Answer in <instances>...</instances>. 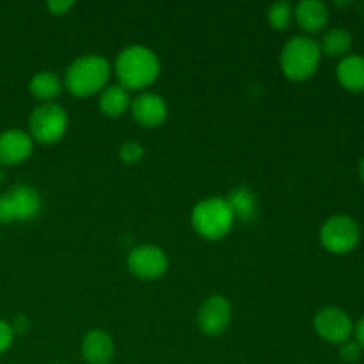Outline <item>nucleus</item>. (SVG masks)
Listing matches in <instances>:
<instances>
[{
  "instance_id": "nucleus-1",
  "label": "nucleus",
  "mask_w": 364,
  "mask_h": 364,
  "mask_svg": "<svg viewBox=\"0 0 364 364\" xmlns=\"http://www.w3.org/2000/svg\"><path fill=\"white\" fill-rule=\"evenodd\" d=\"M116 70L119 85L124 89H144L151 85L160 75V60L153 50L142 45H132L121 50L116 57Z\"/></svg>"
},
{
  "instance_id": "nucleus-2",
  "label": "nucleus",
  "mask_w": 364,
  "mask_h": 364,
  "mask_svg": "<svg viewBox=\"0 0 364 364\" xmlns=\"http://www.w3.org/2000/svg\"><path fill=\"white\" fill-rule=\"evenodd\" d=\"M110 64L105 57L89 53L75 59L66 68L64 75V85L68 91L75 96H92L102 92L109 85L110 80Z\"/></svg>"
},
{
  "instance_id": "nucleus-3",
  "label": "nucleus",
  "mask_w": 364,
  "mask_h": 364,
  "mask_svg": "<svg viewBox=\"0 0 364 364\" xmlns=\"http://www.w3.org/2000/svg\"><path fill=\"white\" fill-rule=\"evenodd\" d=\"M322 52L320 45L309 36H294L281 50V70L290 80H306L318 70Z\"/></svg>"
},
{
  "instance_id": "nucleus-4",
  "label": "nucleus",
  "mask_w": 364,
  "mask_h": 364,
  "mask_svg": "<svg viewBox=\"0 0 364 364\" xmlns=\"http://www.w3.org/2000/svg\"><path fill=\"white\" fill-rule=\"evenodd\" d=\"M192 228L206 240H220L231 231L235 215L224 198H205L192 210Z\"/></svg>"
},
{
  "instance_id": "nucleus-5",
  "label": "nucleus",
  "mask_w": 364,
  "mask_h": 364,
  "mask_svg": "<svg viewBox=\"0 0 364 364\" xmlns=\"http://www.w3.org/2000/svg\"><path fill=\"white\" fill-rule=\"evenodd\" d=\"M32 141L41 144H53L60 141L68 130V114L59 103H39L28 119Z\"/></svg>"
},
{
  "instance_id": "nucleus-6",
  "label": "nucleus",
  "mask_w": 364,
  "mask_h": 364,
  "mask_svg": "<svg viewBox=\"0 0 364 364\" xmlns=\"http://www.w3.org/2000/svg\"><path fill=\"white\" fill-rule=\"evenodd\" d=\"M41 212V198L31 185L18 183L0 194V224L31 220Z\"/></svg>"
},
{
  "instance_id": "nucleus-7",
  "label": "nucleus",
  "mask_w": 364,
  "mask_h": 364,
  "mask_svg": "<svg viewBox=\"0 0 364 364\" xmlns=\"http://www.w3.org/2000/svg\"><path fill=\"white\" fill-rule=\"evenodd\" d=\"M361 238L358 223L348 215H334L320 228V242L323 247L336 255L350 252Z\"/></svg>"
},
{
  "instance_id": "nucleus-8",
  "label": "nucleus",
  "mask_w": 364,
  "mask_h": 364,
  "mask_svg": "<svg viewBox=\"0 0 364 364\" xmlns=\"http://www.w3.org/2000/svg\"><path fill=\"white\" fill-rule=\"evenodd\" d=\"M167 267H169L167 255L156 245H139L128 255V269L139 279H159L167 272Z\"/></svg>"
},
{
  "instance_id": "nucleus-9",
  "label": "nucleus",
  "mask_w": 364,
  "mask_h": 364,
  "mask_svg": "<svg viewBox=\"0 0 364 364\" xmlns=\"http://www.w3.org/2000/svg\"><path fill=\"white\" fill-rule=\"evenodd\" d=\"M315 331L320 338H323L329 343H345L350 338L354 331L350 316L347 311L336 306H329L316 313L315 316Z\"/></svg>"
},
{
  "instance_id": "nucleus-10",
  "label": "nucleus",
  "mask_w": 364,
  "mask_h": 364,
  "mask_svg": "<svg viewBox=\"0 0 364 364\" xmlns=\"http://www.w3.org/2000/svg\"><path fill=\"white\" fill-rule=\"evenodd\" d=\"M231 322V304L223 295H210L198 311V326L208 336H219Z\"/></svg>"
},
{
  "instance_id": "nucleus-11",
  "label": "nucleus",
  "mask_w": 364,
  "mask_h": 364,
  "mask_svg": "<svg viewBox=\"0 0 364 364\" xmlns=\"http://www.w3.org/2000/svg\"><path fill=\"white\" fill-rule=\"evenodd\" d=\"M34 149V141L31 134L18 128L0 134V166H16L25 162Z\"/></svg>"
},
{
  "instance_id": "nucleus-12",
  "label": "nucleus",
  "mask_w": 364,
  "mask_h": 364,
  "mask_svg": "<svg viewBox=\"0 0 364 364\" xmlns=\"http://www.w3.org/2000/svg\"><path fill=\"white\" fill-rule=\"evenodd\" d=\"M134 119L144 128H156L167 119V103L156 92H142L132 102Z\"/></svg>"
},
{
  "instance_id": "nucleus-13",
  "label": "nucleus",
  "mask_w": 364,
  "mask_h": 364,
  "mask_svg": "<svg viewBox=\"0 0 364 364\" xmlns=\"http://www.w3.org/2000/svg\"><path fill=\"white\" fill-rule=\"evenodd\" d=\"M82 358L87 364H110L114 358V341L102 329H92L82 340Z\"/></svg>"
},
{
  "instance_id": "nucleus-14",
  "label": "nucleus",
  "mask_w": 364,
  "mask_h": 364,
  "mask_svg": "<svg viewBox=\"0 0 364 364\" xmlns=\"http://www.w3.org/2000/svg\"><path fill=\"white\" fill-rule=\"evenodd\" d=\"M294 16L302 31L318 32L327 25L329 11H327L326 4L320 2V0H302L295 7Z\"/></svg>"
},
{
  "instance_id": "nucleus-15",
  "label": "nucleus",
  "mask_w": 364,
  "mask_h": 364,
  "mask_svg": "<svg viewBox=\"0 0 364 364\" xmlns=\"http://www.w3.org/2000/svg\"><path fill=\"white\" fill-rule=\"evenodd\" d=\"M338 80L348 91H364V57L345 55L338 64Z\"/></svg>"
},
{
  "instance_id": "nucleus-16",
  "label": "nucleus",
  "mask_w": 364,
  "mask_h": 364,
  "mask_svg": "<svg viewBox=\"0 0 364 364\" xmlns=\"http://www.w3.org/2000/svg\"><path fill=\"white\" fill-rule=\"evenodd\" d=\"M132 105L130 95L127 89L119 84H110L100 92L98 107L105 116L119 117L127 112L128 107Z\"/></svg>"
},
{
  "instance_id": "nucleus-17",
  "label": "nucleus",
  "mask_w": 364,
  "mask_h": 364,
  "mask_svg": "<svg viewBox=\"0 0 364 364\" xmlns=\"http://www.w3.org/2000/svg\"><path fill=\"white\" fill-rule=\"evenodd\" d=\"M226 201L230 205L231 212H233L235 219L247 223V220H252L258 215V199H256L255 192L245 187V185L233 188Z\"/></svg>"
},
{
  "instance_id": "nucleus-18",
  "label": "nucleus",
  "mask_w": 364,
  "mask_h": 364,
  "mask_svg": "<svg viewBox=\"0 0 364 364\" xmlns=\"http://www.w3.org/2000/svg\"><path fill=\"white\" fill-rule=\"evenodd\" d=\"M28 91L43 103L53 102L63 91V82L52 71H38L28 82Z\"/></svg>"
},
{
  "instance_id": "nucleus-19",
  "label": "nucleus",
  "mask_w": 364,
  "mask_h": 364,
  "mask_svg": "<svg viewBox=\"0 0 364 364\" xmlns=\"http://www.w3.org/2000/svg\"><path fill=\"white\" fill-rule=\"evenodd\" d=\"M320 45V52L326 53L329 57H341L347 55L348 50L352 46V34L347 28H329L326 34L322 36V41Z\"/></svg>"
},
{
  "instance_id": "nucleus-20",
  "label": "nucleus",
  "mask_w": 364,
  "mask_h": 364,
  "mask_svg": "<svg viewBox=\"0 0 364 364\" xmlns=\"http://www.w3.org/2000/svg\"><path fill=\"white\" fill-rule=\"evenodd\" d=\"M267 20L274 31H284L290 27L291 20H294V7L284 0L274 2L267 11Z\"/></svg>"
},
{
  "instance_id": "nucleus-21",
  "label": "nucleus",
  "mask_w": 364,
  "mask_h": 364,
  "mask_svg": "<svg viewBox=\"0 0 364 364\" xmlns=\"http://www.w3.org/2000/svg\"><path fill=\"white\" fill-rule=\"evenodd\" d=\"M144 156V148L139 142L128 141L121 144L119 148V159L127 164H135Z\"/></svg>"
},
{
  "instance_id": "nucleus-22",
  "label": "nucleus",
  "mask_w": 364,
  "mask_h": 364,
  "mask_svg": "<svg viewBox=\"0 0 364 364\" xmlns=\"http://www.w3.org/2000/svg\"><path fill=\"white\" fill-rule=\"evenodd\" d=\"M340 358L347 363H355L361 358V347L358 341H345L340 347Z\"/></svg>"
},
{
  "instance_id": "nucleus-23",
  "label": "nucleus",
  "mask_w": 364,
  "mask_h": 364,
  "mask_svg": "<svg viewBox=\"0 0 364 364\" xmlns=\"http://www.w3.org/2000/svg\"><path fill=\"white\" fill-rule=\"evenodd\" d=\"M14 340V331L11 327V323H7L6 320L0 318V354L7 352L13 345Z\"/></svg>"
},
{
  "instance_id": "nucleus-24",
  "label": "nucleus",
  "mask_w": 364,
  "mask_h": 364,
  "mask_svg": "<svg viewBox=\"0 0 364 364\" xmlns=\"http://www.w3.org/2000/svg\"><path fill=\"white\" fill-rule=\"evenodd\" d=\"M46 6H48L50 13L57 14V16H60V14L68 13V11H70L71 7H73V2H71V0H50V2L46 4Z\"/></svg>"
},
{
  "instance_id": "nucleus-25",
  "label": "nucleus",
  "mask_w": 364,
  "mask_h": 364,
  "mask_svg": "<svg viewBox=\"0 0 364 364\" xmlns=\"http://www.w3.org/2000/svg\"><path fill=\"white\" fill-rule=\"evenodd\" d=\"M27 326H28V322L25 316H18V318L14 320V323H11V327H13L14 333H23V331L27 329Z\"/></svg>"
},
{
  "instance_id": "nucleus-26",
  "label": "nucleus",
  "mask_w": 364,
  "mask_h": 364,
  "mask_svg": "<svg viewBox=\"0 0 364 364\" xmlns=\"http://www.w3.org/2000/svg\"><path fill=\"white\" fill-rule=\"evenodd\" d=\"M355 336H358L359 347L364 348V318L359 320V323L355 326Z\"/></svg>"
},
{
  "instance_id": "nucleus-27",
  "label": "nucleus",
  "mask_w": 364,
  "mask_h": 364,
  "mask_svg": "<svg viewBox=\"0 0 364 364\" xmlns=\"http://www.w3.org/2000/svg\"><path fill=\"white\" fill-rule=\"evenodd\" d=\"M359 176H361V180L364 183V156L361 159V162H359Z\"/></svg>"
},
{
  "instance_id": "nucleus-28",
  "label": "nucleus",
  "mask_w": 364,
  "mask_h": 364,
  "mask_svg": "<svg viewBox=\"0 0 364 364\" xmlns=\"http://www.w3.org/2000/svg\"><path fill=\"white\" fill-rule=\"evenodd\" d=\"M4 181V171H2V166H0V185H2Z\"/></svg>"
}]
</instances>
